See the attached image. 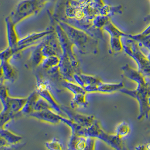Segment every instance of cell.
Wrapping results in <instances>:
<instances>
[{
    "label": "cell",
    "instance_id": "cell-27",
    "mask_svg": "<svg viewBox=\"0 0 150 150\" xmlns=\"http://www.w3.org/2000/svg\"><path fill=\"white\" fill-rule=\"evenodd\" d=\"M62 86L67 89L68 91H70L74 95L78 93H86L87 92L83 87L78 84L77 83L75 84L74 82H69L68 81L63 79V81L62 82Z\"/></svg>",
    "mask_w": 150,
    "mask_h": 150
},
{
    "label": "cell",
    "instance_id": "cell-41",
    "mask_svg": "<svg viewBox=\"0 0 150 150\" xmlns=\"http://www.w3.org/2000/svg\"></svg>",
    "mask_w": 150,
    "mask_h": 150
},
{
    "label": "cell",
    "instance_id": "cell-14",
    "mask_svg": "<svg viewBox=\"0 0 150 150\" xmlns=\"http://www.w3.org/2000/svg\"><path fill=\"white\" fill-rule=\"evenodd\" d=\"M1 84L4 81L14 83L18 77V71L14 67L7 62H1Z\"/></svg>",
    "mask_w": 150,
    "mask_h": 150
},
{
    "label": "cell",
    "instance_id": "cell-28",
    "mask_svg": "<svg viewBox=\"0 0 150 150\" xmlns=\"http://www.w3.org/2000/svg\"><path fill=\"white\" fill-rule=\"evenodd\" d=\"M128 38L132 39L141 43L144 47L150 50V34L141 35L139 33L136 34H128Z\"/></svg>",
    "mask_w": 150,
    "mask_h": 150
},
{
    "label": "cell",
    "instance_id": "cell-4",
    "mask_svg": "<svg viewBox=\"0 0 150 150\" xmlns=\"http://www.w3.org/2000/svg\"><path fill=\"white\" fill-rule=\"evenodd\" d=\"M124 51L136 62L138 70L144 76L150 78V62L140 50L138 43L129 38L123 44Z\"/></svg>",
    "mask_w": 150,
    "mask_h": 150
},
{
    "label": "cell",
    "instance_id": "cell-32",
    "mask_svg": "<svg viewBox=\"0 0 150 150\" xmlns=\"http://www.w3.org/2000/svg\"><path fill=\"white\" fill-rule=\"evenodd\" d=\"M14 54V51L12 48L7 46V47L4 50L2 51L0 54L1 62L9 61L10 58L13 56Z\"/></svg>",
    "mask_w": 150,
    "mask_h": 150
},
{
    "label": "cell",
    "instance_id": "cell-21",
    "mask_svg": "<svg viewBox=\"0 0 150 150\" xmlns=\"http://www.w3.org/2000/svg\"><path fill=\"white\" fill-rule=\"evenodd\" d=\"M87 137L71 135L68 143V150H86Z\"/></svg>",
    "mask_w": 150,
    "mask_h": 150
},
{
    "label": "cell",
    "instance_id": "cell-25",
    "mask_svg": "<svg viewBox=\"0 0 150 150\" xmlns=\"http://www.w3.org/2000/svg\"><path fill=\"white\" fill-rule=\"evenodd\" d=\"M86 93H81L74 95L73 98L70 101V106L71 109H75L78 108H86L88 105V103L86 98Z\"/></svg>",
    "mask_w": 150,
    "mask_h": 150
},
{
    "label": "cell",
    "instance_id": "cell-22",
    "mask_svg": "<svg viewBox=\"0 0 150 150\" xmlns=\"http://www.w3.org/2000/svg\"><path fill=\"white\" fill-rule=\"evenodd\" d=\"M124 87V84L123 82L119 83H108L101 81L97 86V92L103 93H112L116 91H119Z\"/></svg>",
    "mask_w": 150,
    "mask_h": 150
},
{
    "label": "cell",
    "instance_id": "cell-29",
    "mask_svg": "<svg viewBox=\"0 0 150 150\" xmlns=\"http://www.w3.org/2000/svg\"><path fill=\"white\" fill-rule=\"evenodd\" d=\"M110 21V17L98 14L92 21V24L93 27L98 29H103V27Z\"/></svg>",
    "mask_w": 150,
    "mask_h": 150
},
{
    "label": "cell",
    "instance_id": "cell-15",
    "mask_svg": "<svg viewBox=\"0 0 150 150\" xmlns=\"http://www.w3.org/2000/svg\"><path fill=\"white\" fill-rule=\"evenodd\" d=\"M43 46V40L38 44L35 45V47L32 52L27 62L28 68H34L41 65L45 57L42 53Z\"/></svg>",
    "mask_w": 150,
    "mask_h": 150
},
{
    "label": "cell",
    "instance_id": "cell-1",
    "mask_svg": "<svg viewBox=\"0 0 150 150\" xmlns=\"http://www.w3.org/2000/svg\"><path fill=\"white\" fill-rule=\"evenodd\" d=\"M69 38L82 54H96L98 52V42L85 31L64 21H57Z\"/></svg>",
    "mask_w": 150,
    "mask_h": 150
},
{
    "label": "cell",
    "instance_id": "cell-35",
    "mask_svg": "<svg viewBox=\"0 0 150 150\" xmlns=\"http://www.w3.org/2000/svg\"><path fill=\"white\" fill-rule=\"evenodd\" d=\"M95 138L87 137V148L86 150H94L95 146Z\"/></svg>",
    "mask_w": 150,
    "mask_h": 150
},
{
    "label": "cell",
    "instance_id": "cell-18",
    "mask_svg": "<svg viewBox=\"0 0 150 150\" xmlns=\"http://www.w3.org/2000/svg\"><path fill=\"white\" fill-rule=\"evenodd\" d=\"M73 77L74 82L83 88L90 85L98 84L101 82L99 78L95 76L86 75L79 72L75 73Z\"/></svg>",
    "mask_w": 150,
    "mask_h": 150
},
{
    "label": "cell",
    "instance_id": "cell-9",
    "mask_svg": "<svg viewBox=\"0 0 150 150\" xmlns=\"http://www.w3.org/2000/svg\"><path fill=\"white\" fill-rule=\"evenodd\" d=\"M43 42L42 53L45 57L50 56H57L61 57L62 50L55 30L45 37Z\"/></svg>",
    "mask_w": 150,
    "mask_h": 150
},
{
    "label": "cell",
    "instance_id": "cell-40",
    "mask_svg": "<svg viewBox=\"0 0 150 150\" xmlns=\"http://www.w3.org/2000/svg\"><path fill=\"white\" fill-rule=\"evenodd\" d=\"M148 102H149V104L150 106V97L149 98V100H148Z\"/></svg>",
    "mask_w": 150,
    "mask_h": 150
},
{
    "label": "cell",
    "instance_id": "cell-19",
    "mask_svg": "<svg viewBox=\"0 0 150 150\" xmlns=\"http://www.w3.org/2000/svg\"><path fill=\"white\" fill-rule=\"evenodd\" d=\"M40 97V96L36 90L33 92L28 97L25 104L21 111V114L29 116L32 112H33L35 104Z\"/></svg>",
    "mask_w": 150,
    "mask_h": 150
},
{
    "label": "cell",
    "instance_id": "cell-6",
    "mask_svg": "<svg viewBox=\"0 0 150 150\" xmlns=\"http://www.w3.org/2000/svg\"><path fill=\"white\" fill-rule=\"evenodd\" d=\"M42 7L34 0H21L9 15L15 25L26 18L38 14Z\"/></svg>",
    "mask_w": 150,
    "mask_h": 150
},
{
    "label": "cell",
    "instance_id": "cell-37",
    "mask_svg": "<svg viewBox=\"0 0 150 150\" xmlns=\"http://www.w3.org/2000/svg\"><path fill=\"white\" fill-rule=\"evenodd\" d=\"M145 149H146L145 145H139L136 148V149H137V150H144Z\"/></svg>",
    "mask_w": 150,
    "mask_h": 150
},
{
    "label": "cell",
    "instance_id": "cell-31",
    "mask_svg": "<svg viewBox=\"0 0 150 150\" xmlns=\"http://www.w3.org/2000/svg\"><path fill=\"white\" fill-rule=\"evenodd\" d=\"M46 109H52L55 110L52 107V106L46 100L40 97L35 104L34 111H39Z\"/></svg>",
    "mask_w": 150,
    "mask_h": 150
},
{
    "label": "cell",
    "instance_id": "cell-7",
    "mask_svg": "<svg viewBox=\"0 0 150 150\" xmlns=\"http://www.w3.org/2000/svg\"><path fill=\"white\" fill-rule=\"evenodd\" d=\"M54 29L62 47V56L69 59L72 63L73 67L78 71L79 62L77 60L73 52V46H74V45L70 40L67 34H66L65 31L57 22L55 25Z\"/></svg>",
    "mask_w": 150,
    "mask_h": 150
},
{
    "label": "cell",
    "instance_id": "cell-34",
    "mask_svg": "<svg viewBox=\"0 0 150 150\" xmlns=\"http://www.w3.org/2000/svg\"><path fill=\"white\" fill-rule=\"evenodd\" d=\"M9 97L8 96V89L7 87L2 84H1V87H0V99L1 103L3 105H4L6 100L7 98Z\"/></svg>",
    "mask_w": 150,
    "mask_h": 150
},
{
    "label": "cell",
    "instance_id": "cell-38",
    "mask_svg": "<svg viewBox=\"0 0 150 150\" xmlns=\"http://www.w3.org/2000/svg\"><path fill=\"white\" fill-rule=\"evenodd\" d=\"M146 146V149L147 150H150V143H147V144L145 145Z\"/></svg>",
    "mask_w": 150,
    "mask_h": 150
},
{
    "label": "cell",
    "instance_id": "cell-12",
    "mask_svg": "<svg viewBox=\"0 0 150 150\" xmlns=\"http://www.w3.org/2000/svg\"><path fill=\"white\" fill-rule=\"evenodd\" d=\"M60 107L62 111L64 114L67 115L69 119L84 127H88L96 120L95 117L92 115H86L79 114L73 111L72 109H70L65 106L60 105Z\"/></svg>",
    "mask_w": 150,
    "mask_h": 150
},
{
    "label": "cell",
    "instance_id": "cell-5",
    "mask_svg": "<svg viewBox=\"0 0 150 150\" xmlns=\"http://www.w3.org/2000/svg\"><path fill=\"white\" fill-rule=\"evenodd\" d=\"M27 100V98H15L10 96L7 98L5 103L2 105L3 109L0 114L1 128H4L8 122L21 114V111Z\"/></svg>",
    "mask_w": 150,
    "mask_h": 150
},
{
    "label": "cell",
    "instance_id": "cell-26",
    "mask_svg": "<svg viewBox=\"0 0 150 150\" xmlns=\"http://www.w3.org/2000/svg\"><path fill=\"white\" fill-rule=\"evenodd\" d=\"M121 37H110V51L111 54H115L124 50L123 44L121 40Z\"/></svg>",
    "mask_w": 150,
    "mask_h": 150
},
{
    "label": "cell",
    "instance_id": "cell-23",
    "mask_svg": "<svg viewBox=\"0 0 150 150\" xmlns=\"http://www.w3.org/2000/svg\"><path fill=\"white\" fill-rule=\"evenodd\" d=\"M103 30L108 32L110 37H128V34L123 32L110 21L103 28Z\"/></svg>",
    "mask_w": 150,
    "mask_h": 150
},
{
    "label": "cell",
    "instance_id": "cell-16",
    "mask_svg": "<svg viewBox=\"0 0 150 150\" xmlns=\"http://www.w3.org/2000/svg\"><path fill=\"white\" fill-rule=\"evenodd\" d=\"M124 76L129 79L130 80L136 82L137 84H143L146 83L145 77L138 70L132 67L129 64H127L122 67Z\"/></svg>",
    "mask_w": 150,
    "mask_h": 150
},
{
    "label": "cell",
    "instance_id": "cell-3",
    "mask_svg": "<svg viewBox=\"0 0 150 150\" xmlns=\"http://www.w3.org/2000/svg\"><path fill=\"white\" fill-rule=\"evenodd\" d=\"M119 91L125 95L129 96L137 101L139 109V113L137 117L138 120H141L144 118L146 119L149 118L150 106L148 100L150 97V86L147 82L137 84L135 89L131 90L124 87Z\"/></svg>",
    "mask_w": 150,
    "mask_h": 150
},
{
    "label": "cell",
    "instance_id": "cell-11",
    "mask_svg": "<svg viewBox=\"0 0 150 150\" xmlns=\"http://www.w3.org/2000/svg\"><path fill=\"white\" fill-rule=\"evenodd\" d=\"M55 110L52 109H46L34 111L29 116L35 118L40 121L52 124H57L62 122L63 116L62 115L55 112Z\"/></svg>",
    "mask_w": 150,
    "mask_h": 150
},
{
    "label": "cell",
    "instance_id": "cell-30",
    "mask_svg": "<svg viewBox=\"0 0 150 150\" xmlns=\"http://www.w3.org/2000/svg\"><path fill=\"white\" fill-rule=\"evenodd\" d=\"M130 132V128L128 123L125 122H122L117 125L115 130V134H116L117 136L120 137L121 138H123L128 136Z\"/></svg>",
    "mask_w": 150,
    "mask_h": 150
},
{
    "label": "cell",
    "instance_id": "cell-13",
    "mask_svg": "<svg viewBox=\"0 0 150 150\" xmlns=\"http://www.w3.org/2000/svg\"><path fill=\"white\" fill-rule=\"evenodd\" d=\"M22 137L16 135L8 130L4 128L0 129V149L9 147L19 143Z\"/></svg>",
    "mask_w": 150,
    "mask_h": 150
},
{
    "label": "cell",
    "instance_id": "cell-24",
    "mask_svg": "<svg viewBox=\"0 0 150 150\" xmlns=\"http://www.w3.org/2000/svg\"><path fill=\"white\" fill-rule=\"evenodd\" d=\"M123 13V6L122 5L111 6L110 5H104L100 10L99 14L111 17L115 14Z\"/></svg>",
    "mask_w": 150,
    "mask_h": 150
},
{
    "label": "cell",
    "instance_id": "cell-2",
    "mask_svg": "<svg viewBox=\"0 0 150 150\" xmlns=\"http://www.w3.org/2000/svg\"><path fill=\"white\" fill-rule=\"evenodd\" d=\"M79 136L91 137L99 139L115 150L124 149L123 138L117 136L116 134H109L105 132L96 119L88 127H83L80 131Z\"/></svg>",
    "mask_w": 150,
    "mask_h": 150
},
{
    "label": "cell",
    "instance_id": "cell-36",
    "mask_svg": "<svg viewBox=\"0 0 150 150\" xmlns=\"http://www.w3.org/2000/svg\"><path fill=\"white\" fill-rule=\"evenodd\" d=\"M42 8L44 6V5L48 2H50L52 0H34Z\"/></svg>",
    "mask_w": 150,
    "mask_h": 150
},
{
    "label": "cell",
    "instance_id": "cell-17",
    "mask_svg": "<svg viewBox=\"0 0 150 150\" xmlns=\"http://www.w3.org/2000/svg\"><path fill=\"white\" fill-rule=\"evenodd\" d=\"M6 35H7L8 46L12 48L16 47L19 41L18 34L15 30V24L11 20L9 16L5 19Z\"/></svg>",
    "mask_w": 150,
    "mask_h": 150
},
{
    "label": "cell",
    "instance_id": "cell-10",
    "mask_svg": "<svg viewBox=\"0 0 150 150\" xmlns=\"http://www.w3.org/2000/svg\"><path fill=\"white\" fill-rule=\"evenodd\" d=\"M54 30L55 29H50L48 30L40 32H35L28 34L27 36L19 40L16 47L13 48L14 54L15 55L16 54L21 52L26 48L37 45L40 43L38 42L40 40L43 39L45 37L53 32Z\"/></svg>",
    "mask_w": 150,
    "mask_h": 150
},
{
    "label": "cell",
    "instance_id": "cell-20",
    "mask_svg": "<svg viewBox=\"0 0 150 150\" xmlns=\"http://www.w3.org/2000/svg\"><path fill=\"white\" fill-rule=\"evenodd\" d=\"M60 62V57L57 56L46 57L41 64L42 67L48 71L49 73H54L58 71V67Z\"/></svg>",
    "mask_w": 150,
    "mask_h": 150
},
{
    "label": "cell",
    "instance_id": "cell-33",
    "mask_svg": "<svg viewBox=\"0 0 150 150\" xmlns=\"http://www.w3.org/2000/svg\"><path fill=\"white\" fill-rule=\"evenodd\" d=\"M46 147L48 150H62V146L61 143L56 138H54L50 141L46 143Z\"/></svg>",
    "mask_w": 150,
    "mask_h": 150
},
{
    "label": "cell",
    "instance_id": "cell-39",
    "mask_svg": "<svg viewBox=\"0 0 150 150\" xmlns=\"http://www.w3.org/2000/svg\"><path fill=\"white\" fill-rule=\"evenodd\" d=\"M149 51H150L149 54V55H147V58H148V59H149V62H150V50H149Z\"/></svg>",
    "mask_w": 150,
    "mask_h": 150
},
{
    "label": "cell",
    "instance_id": "cell-8",
    "mask_svg": "<svg viewBox=\"0 0 150 150\" xmlns=\"http://www.w3.org/2000/svg\"><path fill=\"white\" fill-rule=\"evenodd\" d=\"M35 90L38 93L40 97L46 100L52 106L56 112L62 115L64 114L62 111L60 105H59L55 101L51 92V86L47 80L39 76H37Z\"/></svg>",
    "mask_w": 150,
    "mask_h": 150
}]
</instances>
